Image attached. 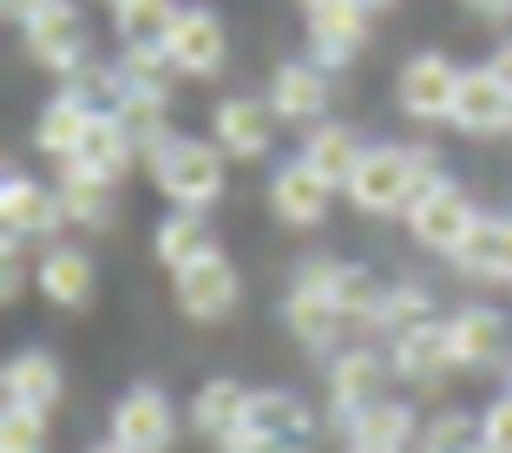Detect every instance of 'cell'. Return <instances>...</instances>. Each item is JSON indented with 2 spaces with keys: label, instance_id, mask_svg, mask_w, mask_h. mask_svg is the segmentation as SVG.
Listing matches in <instances>:
<instances>
[{
  "label": "cell",
  "instance_id": "1",
  "mask_svg": "<svg viewBox=\"0 0 512 453\" xmlns=\"http://www.w3.org/2000/svg\"><path fill=\"white\" fill-rule=\"evenodd\" d=\"M434 178H440V165H434L427 145H368L362 171L348 178V204L388 217V211H407Z\"/></svg>",
  "mask_w": 512,
  "mask_h": 453
},
{
  "label": "cell",
  "instance_id": "2",
  "mask_svg": "<svg viewBox=\"0 0 512 453\" xmlns=\"http://www.w3.org/2000/svg\"><path fill=\"white\" fill-rule=\"evenodd\" d=\"M151 178H158V191L171 197V211H211L217 197H224V151H217V138H171L158 158H151Z\"/></svg>",
  "mask_w": 512,
  "mask_h": 453
},
{
  "label": "cell",
  "instance_id": "3",
  "mask_svg": "<svg viewBox=\"0 0 512 453\" xmlns=\"http://www.w3.org/2000/svg\"><path fill=\"white\" fill-rule=\"evenodd\" d=\"M473 224H480V204H473L460 184H447V178H434L414 204H407L414 243H427V250H440V257H453V250L473 237Z\"/></svg>",
  "mask_w": 512,
  "mask_h": 453
},
{
  "label": "cell",
  "instance_id": "4",
  "mask_svg": "<svg viewBox=\"0 0 512 453\" xmlns=\"http://www.w3.org/2000/svg\"><path fill=\"white\" fill-rule=\"evenodd\" d=\"M460 73H467V66H453L447 53H414V60L401 66V79H394V99H401L407 119L440 125V119H453V99H460Z\"/></svg>",
  "mask_w": 512,
  "mask_h": 453
},
{
  "label": "cell",
  "instance_id": "5",
  "mask_svg": "<svg viewBox=\"0 0 512 453\" xmlns=\"http://www.w3.org/2000/svg\"><path fill=\"white\" fill-rule=\"evenodd\" d=\"M388 375H394V362L381 355V348H368V342H355V348H342L329 362V408H335V421H355L362 408H375V401H388Z\"/></svg>",
  "mask_w": 512,
  "mask_h": 453
},
{
  "label": "cell",
  "instance_id": "6",
  "mask_svg": "<svg viewBox=\"0 0 512 453\" xmlns=\"http://www.w3.org/2000/svg\"><path fill=\"white\" fill-rule=\"evenodd\" d=\"M27 53L33 60L46 66V73H60V79H79L86 73V20H79V7L73 0H53V7H46V14H33L27 27Z\"/></svg>",
  "mask_w": 512,
  "mask_h": 453
},
{
  "label": "cell",
  "instance_id": "7",
  "mask_svg": "<svg viewBox=\"0 0 512 453\" xmlns=\"http://www.w3.org/2000/svg\"><path fill=\"white\" fill-rule=\"evenodd\" d=\"M0 224H7V243H40V237H60L66 211H60V191L27 171H7L0 184Z\"/></svg>",
  "mask_w": 512,
  "mask_h": 453
},
{
  "label": "cell",
  "instance_id": "8",
  "mask_svg": "<svg viewBox=\"0 0 512 453\" xmlns=\"http://www.w3.org/2000/svg\"><path fill=\"white\" fill-rule=\"evenodd\" d=\"M171 440H178V408L165 401V388H132L112 408V447L125 453H171Z\"/></svg>",
  "mask_w": 512,
  "mask_h": 453
},
{
  "label": "cell",
  "instance_id": "9",
  "mask_svg": "<svg viewBox=\"0 0 512 453\" xmlns=\"http://www.w3.org/2000/svg\"><path fill=\"white\" fill-rule=\"evenodd\" d=\"M165 53H171V66H178V73L217 79V73H224V53H230L224 14H217V7H184L178 27H171V40H165Z\"/></svg>",
  "mask_w": 512,
  "mask_h": 453
},
{
  "label": "cell",
  "instance_id": "10",
  "mask_svg": "<svg viewBox=\"0 0 512 453\" xmlns=\"http://www.w3.org/2000/svg\"><path fill=\"white\" fill-rule=\"evenodd\" d=\"M270 112L276 125H309L316 132L322 112H329V73L316 60H283L270 73Z\"/></svg>",
  "mask_w": 512,
  "mask_h": 453
},
{
  "label": "cell",
  "instance_id": "11",
  "mask_svg": "<svg viewBox=\"0 0 512 453\" xmlns=\"http://www.w3.org/2000/svg\"><path fill=\"white\" fill-rule=\"evenodd\" d=\"M243 283H237V263L224 257V250H211L204 263H191V270H178V309L191 322H224L230 309H237Z\"/></svg>",
  "mask_w": 512,
  "mask_h": 453
},
{
  "label": "cell",
  "instance_id": "12",
  "mask_svg": "<svg viewBox=\"0 0 512 453\" xmlns=\"http://www.w3.org/2000/svg\"><path fill=\"white\" fill-rule=\"evenodd\" d=\"M362 46H368V7L362 0H329V7L309 14V60H316L322 73L348 66Z\"/></svg>",
  "mask_w": 512,
  "mask_h": 453
},
{
  "label": "cell",
  "instance_id": "13",
  "mask_svg": "<svg viewBox=\"0 0 512 453\" xmlns=\"http://www.w3.org/2000/svg\"><path fill=\"white\" fill-rule=\"evenodd\" d=\"M92 119H99V106H92L79 86H60L53 99L40 106V119H33V145L46 151V158H60V165H73L79 145H86Z\"/></svg>",
  "mask_w": 512,
  "mask_h": 453
},
{
  "label": "cell",
  "instance_id": "14",
  "mask_svg": "<svg viewBox=\"0 0 512 453\" xmlns=\"http://www.w3.org/2000/svg\"><path fill=\"white\" fill-rule=\"evenodd\" d=\"M211 138L224 158H263L276 138V112L270 99H250V92H230L224 106L211 112Z\"/></svg>",
  "mask_w": 512,
  "mask_h": 453
},
{
  "label": "cell",
  "instance_id": "15",
  "mask_svg": "<svg viewBox=\"0 0 512 453\" xmlns=\"http://www.w3.org/2000/svg\"><path fill=\"white\" fill-rule=\"evenodd\" d=\"M329 204H335V184L322 178V171H309L302 158H289L270 178V211L283 217L289 230H316L322 217H329Z\"/></svg>",
  "mask_w": 512,
  "mask_h": 453
},
{
  "label": "cell",
  "instance_id": "16",
  "mask_svg": "<svg viewBox=\"0 0 512 453\" xmlns=\"http://www.w3.org/2000/svg\"><path fill=\"white\" fill-rule=\"evenodd\" d=\"M447 125H460V132H473V138L512 132V92L493 79V66H467V73H460V99H453Z\"/></svg>",
  "mask_w": 512,
  "mask_h": 453
},
{
  "label": "cell",
  "instance_id": "17",
  "mask_svg": "<svg viewBox=\"0 0 512 453\" xmlns=\"http://www.w3.org/2000/svg\"><path fill=\"white\" fill-rule=\"evenodd\" d=\"M0 394H7V408H40V414H53V408H60V394H66L60 362H53L46 348H14V355H7V368H0Z\"/></svg>",
  "mask_w": 512,
  "mask_h": 453
},
{
  "label": "cell",
  "instance_id": "18",
  "mask_svg": "<svg viewBox=\"0 0 512 453\" xmlns=\"http://www.w3.org/2000/svg\"><path fill=\"white\" fill-rule=\"evenodd\" d=\"M33 283H40V296L53 302V309H86L92 289H99V270H92V257L79 243H46Z\"/></svg>",
  "mask_w": 512,
  "mask_h": 453
},
{
  "label": "cell",
  "instance_id": "19",
  "mask_svg": "<svg viewBox=\"0 0 512 453\" xmlns=\"http://www.w3.org/2000/svg\"><path fill=\"white\" fill-rule=\"evenodd\" d=\"M447 342H453V368H493L506 355V316L486 302H467L447 316Z\"/></svg>",
  "mask_w": 512,
  "mask_h": 453
},
{
  "label": "cell",
  "instance_id": "20",
  "mask_svg": "<svg viewBox=\"0 0 512 453\" xmlns=\"http://www.w3.org/2000/svg\"><path fill=\"white\" fill-rule=\"evenodd\" d=\"M250 401L256 394L243 388V381H204V388L191 394V427L211 447H224V440H237L243 427H250Z\"/></svg>",
  "mask_w": 512,
  "mask_h": 453
},
{
  "label": "cell",
  "instance_id": "21",
  "mask_svg": "<svg viewBox=\"0 0 512 453\" xmlns=\"http://www.w3.org/2000/svg\"><path fill=\"white\" fill-rule=\"evenodd\" d=\"M53 191H60L66 230H106L112 217H119V191H112L106 178H92L86 165H60V178H53Z\"/></svg>",
  "mask_w": 512,
  "mask_h": 453
},
{
  "label": "cell",
  "instance_id": "22",
  "mask_svg": "<svg viewBox=\"0 0 512 453\" xmlns=\"http://www.w3.org/2000/svg\"><path fill=\"white\" fill-rule=\"evenodd\" d=\"M388 362L401 381H421V388H434L440 375L453 368V342H447V322H421V329H407L388 342Z\"/></svg>",
  "mask_w": 512,
  "mask_h": 453
},
{
  "label": "cell",
  "instance_id": "23",
  "mask_svg": "<svg viewBox=\"0 0 512 453\" xmlns=\"http://www.w3.org/2000/svg\"><path fill=\"white\" fill-rule=\"evenodd\" d=\"M296 158H302V165H309V171H322V178H329L335 191H348V178L362 171L368 145H362V138H355V125H329V119H322L316 132L302 138V151H296Z\"/></svg>",
  "mask_w": 512,
  "mask_h": 453
},
{
  "label": "cell",
  "instance_id": "24",
  "mask_svg": "<svg viewBox=\"0 0 512 453\" xmlns=\"http://www.w3.org/2000/svg\"><path fill=\"white\" fill-rule=\"evenodd\" d=\"M342 440L348 447H381V453H407V440L421 447V421H414V408L407 401H375V408H362L355 421L342 427Z\"/></svg>",
  "mask_w": 512,
  "mask_h": 453
},
{
  "label": "cell",
  "instance_id": "25",
  "mask_svg": "<svg viewBox=\"0 0 512 453\" xmlns=\"http://www.w3.org/2000/svg\"><path fill=\"white\" fill-rule=\"evenodd\" d=\"M453 263H460L467 276H493V283H512V211L480 217V224H473V237L453 250Z\"/></svg>",
  "mask_w": 512,
  "mask_h": 453
},
{
  "label": "cell",
  "instance_id": "26",
  "mask_svg": "<svg viewBox=\"0 0 512 453\" xmlns=\"http://www.w3.org/2000/svg\"><path fill=\"white\" fill-rule=\"evenodd\" d=\"M132 158H138L132 132H125V125H119V112H112V106H99V119H92V132H86V145H79V158H73V165H86L92 178L119 184Z\"/></svg>",
  "mask_w": 512,
  "mask_h": 453
},
{
  "label": "cell",
  "instance_id": "27",
  "mask_svg": "<svg viewBox=\"0 0 512 453\" xmlns=\"http://www.w3.org/2000/svg\"><path fill=\"white\" fill-rule=\"evenodd\" d=\"M250 427H256V434L289 440V447H309V434H316V414L302 408V394H289V388H256Z\"/></svg>",
  "mask_w": 512,
  "mask_h": 453
},
{
  "label": "cell",
  "instance_id": "28",
  "mask_svg": "<svg viewBox=\"0 0 512 453\" xmlns=\"http://www.w3.org/2000/svg\"><path fill=\"white\" fill-rule=\"evenodd\" d=\"M112 112H119V125L132 132V145L145 151V165L171 145V138H178V132H171V119H165V92H132V86H125L119 99H112Z\"/></svg>",
  "mask_w": 512,
  "mask_h": 453
},
{
  "label": "cell",
  "instance_id": "29",
  "mask_svg": "<svg viewBox=\"0 0 512 453\" xmlns=\"http://www.w3.org/2000/svg\"><path fill=\"white\" fill-rule=\"evenodd\" d=\"M381 302H388V283H375L362 263H342V270H335L329 309L348 322V329H375V322H381Z\"/></svg>",
  "mask_w": 512,
  "mask_h": 453
},
{
  "label": "cell",
  "instance_id": "30",
  "mask_svg": "<svg viewBox=\"0 0 512 453\" xmlns=\"http://www.w3.org/2000/svg\"><path fill=\"white\" fill-rule=\"evenodd\" d=\"M151 250H158V263H165L171 276H178V270H191V263H204L217 243H211V230H204L197 211H171L165 224H158V237H151Z\"/></svg>",
  "mask_w": 512,
  "mask_h": 453
},
{
  "label": "cell",
  "instance_id": "31",
  "mask_svg": "<svg viewBox=\"0 0 512 453\" xmlns=\"http://www.w3.org/2000/svg\"><path fill=\"white\" fill-rule=\"evenodd\" d=\"M178 14H184L178 0H125V7H112V27H119L125 46H151V53H165Z\"/></svg>",
  "mask_w": 512,
  "mask_h": 453
},
{
  "label": "cell",
  "instance_id": "32",
  "mask_svg": "<svg viewBox=\"0 0 512 453\" xmlns=\"http://www.w3.org/2000/svg\"><path fill=\"white\" fill-rule=\"evenodd\" d=\"M283 322L302 348H335V335H348V322L329 309V296H302V289L283 296Z\"/></svg>",
  "mask_w": 512,
  "mask_h": 453
},
{
  "label": "cell",
  "instance_id": "33",
  "mask_svg": "<svg viewBox=\"0 0 512 453\" xmlns=\"http://www.w3.org/2000/svg\"><path fill=\"white\" fill-rule=\"evenodd\" d=\"M421 322H434V296H427L421 283H388V302H381V322L375 335H407V329H421Z\"/></svg>",
  "mask_w": 512,
  "mask_h": 453
},
{
  "label": "cell",
  "instance_id": "34",
  "mask_svg": "<svg viewBox=\"0 0 512 453\" xmlns=\"http://www.w3.org/2000/svg\"><path fill=\"white\" fill-rule=\"evenodd\" d=\"M421 453H486L480 447V414L467 408H447L421 427Z\"/></svg>",
  "mask_w": 512,
  "mask_h": 453
},
{
  "label": "cell",
  "instance_id": "35",
  "mask_svg": "<svg viewBox=\"0 0 512 453\" xmlns=\"http://www.w3.org/2000/svg\"><path fill=\"white\" fill-rule=\"evenodd\" d=\"M46 447H53V414L0 408V453H46Z\"/></svg>",
  "mask_w": 512,
  "mask_h": 453
},
{
  "label": "cell",
  "instance_id": "36",
  "mask_svg": "<svg viewBox=\"0 0 512 453\" xmlns=\"http://www.w3.org/2000/svg\"><path fill=\"white\" fill-rule=\"evenodd\" d=\"M171 53H151V46H125L119 53V92L132 86V92H165L171 86Z\"/></svg>",
  "mask_w": 512,
  "mask_h": 453
},
{
  "label": "cell",
  "instance_id": "37",
  "mask_svg": "<svg viewBox=\"0 0 512 453\" xmlns=\"http://www.w3.org/2000/svg\"><path fill=\"white\" fill-rule=\"evenodd\" d=\"M480 447L486 453H512V388L480 408Z\"/></svg>",
  "mask_w": 512,
  "mask_h": 453
},
{
  "label": "cell",
  "instance_id": "38",
  "mask_svg": "<svg viewBox=\"0 0 512 453\" xmlns=\"http://www.w3.org/2000/svg\"><path fill=\"white\" fill-rule=\"evenodd\" d=\"M27 283H33V276H27V243H7V257H0V296L20 302Z\"/></svg>",
  "mask_w": 512,
  "mask_h": 453
},
{
  "label": "cell",
  "instance_id": "39",
  "mask_svg": "<svg viewBox=\"0 0 512 453\" xmlns=\"http://www.w3.org/2000/svg\"><path fill=\"white\" fill-rule=\"evenodd\" d=\"M217 453H309V447H289V440H276V434H256V427H243V434L224 440Z\"/></svg>",
  "mask_w": 512,
  "mask_h": 453
},
{
  "label": "cell",
  "instance_id": "40",
  "mask_svg": "<svg viewBox=\"0 0 512 453\" xmlns=\"http://www.w3.org/2000/svg\"><path fill=\"white\" fill-rule=\"evenodd\" d=\"M486 66H493V79L512 92V40H499V46H493V60H486Z\"/></svg>",
  "mask_w": 512,
  "mask_h": 453
},
{
  "label": "cell",
  "instance_id": "41",
  "mask_svg": "<svg viewBox=\"0 0 512 453\" xmlns=\"http://www.w3.org/2000/svg\"><path fill=\"white\" fill-rule=\"evenodd\" d=\"M467 14H480V20H506L512 14V0H460Z\"/></svg>",
  "mask_w": 512,
  "mask_h": 453
},
{
  "label": "cell",
  "instance_id": "42",
  "mask_svg": "<svg viewBox=\"0 0 512 453\" xmlns=\"http://www.w3.org/2000/svg\"><path fill=\"white\" fill-rule=\"evenodd\" d=\"M46 7H53V0H7V20H20V27H27L33 14H46Z\"/></svg>",
  "mask_w": 512,
  "mask_h": 453
},
{
  "label": "cell",
  "instance_id": "43",
  "mask_svg": "<svg viewBox=\"0 0 512 453\" xmlns=\"http://www.w3.org/2000/svg\"><path fill=\"white\" fill-rule=\"evenodd\" d=\"M296 7H309V14H316V7H329V0H296Z\"/></svg>",
  "mask_w": 512,
  "mask_h": 453
},
{
  "label": "cell",
  "instance_id": "44",
  "mask_svg": "<svg viewBox=\"0 0 512 453\" xmlns=\"http://www.w3.org/2000/svg\"><path fill=\"white\" fill-rule=\"evenodd\" d=\"M92 453H125V447H112V440H106V447H92Z\"/></svg>",
  "mask_w": 512,
  "mask_h": 453
},
{
  "label": "cell",
  "instance_id": "45",
  "mask_svg": "<svg viewBox=\"0 0 512 453\" xmlns=\"http://www.w3.org/2000/svg\"><path fill=\"white\" fill-rule=\"evenodd\" d=\"M362 7H394V0H362Z\"/></svg>",
  "mask_w": 512,
  "mask_h": 453
},
{
  "label": "cell",
  "instance_id": "46",
  "mask_svg": "<svg viewBox=\"0 0 512 453\" xmlns=\"http://www.w3.org/2000/svg\"><path fill=\"white\" fill-rule=\"evenodd\" d=\"M348 453H381V447H348Z\"/></svg>",
  "mask_w": 512,
  "mask_h": 453
},
{
  "label": "cell",
  "instance_id": "47",
  "mask_svg": "<svg viewBox=\"0 0 512 453\" xmlns=\"http://www.w3.org/2000/svg\"><path fill=\"white\" fill-rule=\"evenodd\" d=\"M106 7H125V0H106Z\"/></svg>",
  "mask_w": 512,
  "mask_h": 453
},
{
  "label": "cell",
  "instance_id": "48",
  "mask_svg": "<svg viewBox=\"0 0 512 453\" xmlns=\"http://www.w3.org/2000/svg\"><path fill=\"white\" fill-rule=\"evenodd\" d=\"M506 388H512V368H506Z\"/></svg>",
  "mask_w": 512,
  "mask_h": 453
}]
</instances>
